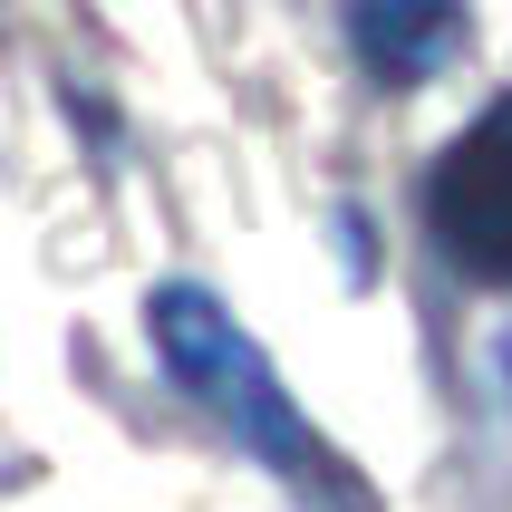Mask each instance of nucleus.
Listing matches in <instances>:
<instances>
[{
    "label": "nucleus",
    "mask_w": 512,
    "mask_h": 512,
    "mask_svg": "<svg viewBox=\"0 0 512 512\" xmlns=\"http://www.w3.org/2000/svg\"><path fill=\"white\" fill-rule=\"evenodd\" d=\"M145 339H155V368H165L174 387H184V397H194L203 416H213V426L290 493V503H310V512H377L368 474L329 445V426L281 387V368L261 358V339L203 281H155V300H145Z\"/></svg>",
    "instance_id": "obj_1"
},
{
    "label": "nucleus",
    "mask_w": 512,
    "mask_h": 512,
    "mask_svg": "<svg viewBox=\"0 0 512 512\" xmlns=\"http://www.w3.org/2000/svg\"><path fill=\"white\" fill-rule=\"evenodd\" d=\"M426 232L445 271L474 290H512V87L484 97L464 136L435 145L426 165Z\"/></svg>",
    "instance_id": "obj_2"
},
{
    "label": "nucleus",
    "mask_w": 512,
    "mask_h": 512,
    "mask_svg": "<svg viewBox=\"0 0 512 512\" xmlns=\"http://www.w3.org/2000/svg\"><path fill=\"white\" fill-rule=\"evenodd\" d=\"M339 20H348V49H358V68L377 87H426L455 68L474 10L464 0H339Z\"/></svg>",
    "instance_id": "obj_3"
},
{
    "label": "nucleus",
    "mask_w": 512,
    "mask_h": 512,
    "mask_svg": "<svg viewBox=\"0 0 512 512\" xmlns=\"http://www.w3.org/2000/svg\"><path fill=\"white\" fill-rule=\"evenodd\" d=\"M493 358H503V397H512V329H503V348H493Z\"/></svg>",
    "instance_id": "obj_4"
}]
</instances>
